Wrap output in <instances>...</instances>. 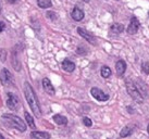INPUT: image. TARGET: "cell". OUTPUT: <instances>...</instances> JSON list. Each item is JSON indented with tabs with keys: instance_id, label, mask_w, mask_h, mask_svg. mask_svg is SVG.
<instances>
[{
	"instance_id": "cell-3",
	"label": "cell",
	"mask_w": 149,
	"mask_h": 139,
	"mask_svg": "<svg viewBox=\"0 0 149 139\" xmlns=\"http://www.w3.org/2000/svg\"><path fill=\"white\" fill-rule=\"evenodd\" d=\"M126 90H127L128 95L132 97L136 102L141 103L144 101V96L141 94V91L138 90V88L136 87L135 83L132 82L131 79H126Z\"/></svg>"
},
{
	"instance_id": "cell-10",
	"label": "cell",
	"mask_w": 149,
	"mask_h": 139,
	"mask_svg": "<svg viewBox=\"0 0 149 139\" xmlns=\"http://www.w3.org/2000/svg\"><path fill=\"white\" fill-rule=\"evenodd\" d=\"M71 17H72V19H73L74 21L79 22V21H82L84 19L85 14H84V11L82 10V9H79V7H74L73 11H72V13H71Z\"/></svg>"
},
{
	"instance_id": "cell-24",
	"label": "cell",
	"mask_w": 149,
	"mask_h": 139,
	"mask_svg": "<svg viewBox=\"0 0 149 139\" xmlns=\"http://www.w3.org/2000/svg\"><path fill=\"white\" fill-rule=\"evenodd\" d=\"M9 2H10V3H14V2H15V1H17V0H8Z\"/></svg>"
},
{
	"instance_id": "cell-23",
	"label": "cell",
	"mask_w": 149,
	"mask_h": 139,
	"mask_svg": "<svg viewBox=\"0 0 149 139\" xmlns=\"http://www.w3.org/2000/svg\"><path fill=\"white\" fill-rule=\"evenodd\" d=\"M4 28H6V25H4L3 22H1V21H0V33H1Z\"/></svg>"
},
{
	"instance_id": "cell-16",
	"label": "cell",
	"mask_w": 149,
	"mask_h": 139,
	"mask_svg": "<svg viewBox=\"0 0 149 139\" xmlns=\"http://www.w3.org/2000/svg\"><path fill=\"white\" fill-rule=\"evenodd\" d=\"M24 116H25V121L29 124V126L32 128V129H36V125H35V122H34V119L32 117V115L29 114V112H24Z\"/></svg>"
},
{
	"instance_id": "cell-2",
	"label": "cell",
	"mask_w": 149,
	"mask_h": 139,
	"mask_svg": "<svg viewBox=\"0 0 149 139\" xmlns=\"http://www.w3.org/2000/svg\"><path fill=\"white\" fill-rule=\"evenodd\" d=\"M1 121L4 125H7L8 127L17 129L21 133H24L26 131V124L24 121H22L21 117H19L14 114H2L1 116Z\"/></svg>"
},
{
	"instance_id": "cell-6",
	"label": "cell",
	"mask_w": 149,
	"mask_h": 139,
	"mask_svg": "<svg viewBox=\"0 0 149 139\" xmlns=\"http://www.w3.org/2000/svg\"><path fill=\"white\" fill-rule=\"evenodd\" d=\"M91 96L96 99V100H98V101H107L108 99H109V95L104 94V91L99 88H97V87H93L91 89Z\"/></svg>"
},
{
	"instance_id": "cell-13",
	"label": "cell",
	"mask_w": 149,
	"mask_h": 139,
	"mask_svg": "<svg viewBox=\"0 0 149 139\" xmlns=\"http://www.w3.org/2000/svg\"><path fill=\"white\" fill-rule=\"evenodd\" d=\"M31 137L32 138H38V139H49L50 134L46 133V131H34L31 133Z\"/></svg>"
},
{
	"instance_id": "cell-8",
	"label": "cell",
	"mask_w": 149,
	"mask_h": 139,
	"mask_svg": "<svg viewBox=\"0 0 149 139\" xmlns=\"http://www.w3.org/2000/svg\"><path fill=\"white\" fill-rule=\"evenodd\" d=\"M77 33L79 34V36H82L84 39H86L88 42H91V45H96V38L91 33H88L87 31H85L84 28L82 27H79L77 28Z\"/></svg>"
},
{
	"instance_id": "cell-20",
	"label": "cell",
	"mask_w": 149,
	"mask_h": 139,
	"mask_svg": "<svg viewBox=\"0 0 149 139\" xmlns=\"http://www.w3.org/2000/svg\"><path fill=\"white\" fill-rule=\"evenodd\" d=\"M132 134V128L130 126H125L122 131H121L120 133V137H122V138H124V137H127V136H130Z\"/></svg>"
},
{
	"instance_id": "cell-5",
	"label": "cell",
	"mask_w": 149,
	"mask_h": 139,
	"mask_svg": "<svg viewBox=\"0 0 149 139\" xmlns=\"http://www.w3.org/2000/svg\"><path fill=\"white\" fill-rule=\"evenodd\" d=\"M0 82L6 87H9L14 84L12 74L9 72L8 69H2L0 71Z\"/></svg>"
},
{
	"instance_id": "cell-21",
	"label": "cell",
	"mask_w": 149,
	"mask_h": 139,
	"mask_svg": "<svg viewBox=\"0 0 149 139\" xmlns=\"http://www.w3.org/2000/svg\"><path fill=\"white\" fill-rule=\"evenodd\" d=\"M141 71H143V73L144 74L149 73V64L147 63V62H144V63L141 64Z\"/></svg>"
},
{
	"instance_id": "cell-4",
	"label": "cell",
	"mask_w": 149,
	"mask_h": 139,
	"mask_svg": "<svg viewBox=\"0 0 149 139\" xmlns=\"http://www.w3.org/2000/svg\"><path fill=\"white\" fill-rule=\"evenodd\" d=\"M7 106L11 111L19 110V108L21 106V102H20V99L17 95L9 92L8 96H7Z\"/></svg>"
},
{
	"instance_id": "cell-14",
	"label": "cell",
	"mask_w": 149,
	"mask_h": 139,
	"mask_svg": "<svg viewBox=\"0 0 149 139\" xmlns=\"http://www.w3.org/2000/svg\"><path fill=\"white\" fill-rule=\"evenodd\" d=\"M54 123L58 124V125H66V124H68V119H66L65 116L60 115V114L54 115Z\"/></svg>"
},
{
	"instance_id": "cell-9",
	"label": "cell",
	"mask_w": 149,
	"mask_h": 139,
	"mask_svg": "<svg viewBox=\"0 0 149 139\" xmlns=\"http://www.w3.org/2000/svg\"><path fill=\"white\" fill-rule=\"evenodd\" d=\"M42 87H44V90H45L48 95H50V96H54V95L56 94L54 87L52 86V84H51V82L49 81V78L45 77L42 79Z\"/></svg>"
},
{
	"instance_id": "cell-12",
	"label": "cell",
	"mask_w": 149,
	"mask_h": 139,
	"mask_svg": "<svg viewBox=\"0 0 149 139\" xmlns=\"http://www.w3.org/2000/svg\"><path fill=\"white\" fill-rule=\"evenodd\" d=\"M62 69L64 70L65 72L71 73V72H73L75 70V63L70 61L69 59H65V60H63V62H62Z\"/></svg>"
},
{
	"instance_id": "cell-26",
	"label": "cell",
	"mask_w": 149,
	"mask_h": 139,
	"mask_svg": "<svg viewBox=\"0 0 149 139\" xmlns=\"http://www.w3.org/2000/svg\"><path fill=\"white\" fill-rule=\"evenodd\" d=\"M147 131H148V134H149V125H148V127H147Z\"/></svg>"
},
{
	"instance_id": "cell-11",
	"label": "cell",
	"mask_w": 149,
	"mask_h": 139,
	"mask_svg": "<svg viewBox=\"0 0 149 139\" xmlns=\"http://www.w3.org/2000/svg\"><path fill=\"white\" fill-rule=\"evenodd\" d=\"M116 75L119 77H121L125 73V71H126V63H125L124 60H119V61L116 62Z\"/></svg>"
},
{
	"instance_id": "cell-15",
	"label": "cell",
	"mask_w": 149,
	"mask_h": 139,
	"mask_svg": "<svg viewBox=\"0 0 149 139\" xmlns=\"http://www.w3.org/2000/svg\"><path fill=\"white\" fill-rule=\"evenodd\" d=\"M110 31H111V33H113V34H120L124 31V26L122 24H120V23H114V24L111 25Z\"/></svg>"
},
{
	"instance_id": "cell-7",
	"label": "cell",
	"mask_w": 149,
	"mask_h": 139,
	"mask_svg": "<svg viewBox=\"0 0 149 139\" xmlns=\"http://www.w3.org/2000/svg\"><path fill=\"white\" fill-rule=\"evenodd\" d=\"M139 21L137 20L136 17H132L131 19V22H130V25L127 27V34L130 35H135V34L138 32L139 29Z\"/></svg>"
},
{
	"instance_id": "cell-22",
	"label": "cell",
	"mask_w": 149,
	"mask_h": 139,
	"mask_svg": "<svg viewBox=\"0 0 149 139\" xmlns=\"http://www.w3.org/2000/svg\"><path fill=\"white\" fill-rule=\"evenodd\" d=\"M83 123H84V125L87 127H91V125H93V122H91V120L89 119V117H84Z\"/></svg>"
},
{
	"instance_id": "cell-17",
	"label": "cell",
	"mask_w": 149,
	"mask_h": 139,
	"mask_svg": "<svg viewBox=\"0 0 149 139\" xmlns=\"http://www.w3.org/2000/svg\"><path fill=\"white\" fill-rule=\"evenodd\" d=\"M135 85H136V87L138 88V90L141 91V94L144 96V98H145L146 96H147V91H146V87H145V83L143 82V81H141V79H138V81H136L135 82Z\"/></svg>"
},
{
	"instance_id": "cell-25",
	"label": "cell",
	"mask_w": 149,
	"mask_h": 139,
	"mask_svg": "<svg viewBox=\"0 0 149 139\" xmlns=\"http://www.w3.org/2000/svg\"><path fill=\"white\" fill-rule=\"evenodd\" d=\"M0 139H4V137H3V135H2V134H0Z\"/></svg>"
},
{
	"instance_id": "cell-1",
	"label": "cell",
	"mask_w": 149,
	"mask_h": 139,
	"mask_svg": "<svg viewBox=\"0 0 149 139\" xmlns=\"http://www.w3.org/2000/svg\"><path fill=\"white\" fill-rule=\"evenodd\" d=\"M24 96L26 101L29 103V108L32 112L34 113V115L36 117H40L42 116V109H40V104L37 99V96L34 91L32 85L29 82L24 83Z\"/></svg>"
},
{
	"instance_id": "cell-18",
	"label": "cell",
	"mask_w": 149,
	"mask_h": 139,
	"mask_svg": "<svg viewBox=\"0 0 149 139\" xmlns=\"http://www.w3.org/2000/svg\"><path fill=\"white\" fill-rule=\"evenodd\" d=\"M100 74H101V76H102L104 78H109L112 74L111 69L107 65H104L102 67H101V70H100Z\"/></svg>"
},
{
	"instance_id": "cell-19",
	"label": "cell",
	"mask_w": 149,
	"mask_h": 139,
	"mask_svg": "<svg viewBox=\"0 0 149 139\" xmlns=\"http://www.w3.org/2000/svg\"><path fill=\"white\" fill-rule=\"evenodd\" d=\"M37 4L39 8H42V9L50 8L52 6L51 0H37Z\"/></svg>"
},
{
	"instance_id": "cell-27",
	"label": "cell",
	"mask_w": 149,
	"mask_h": 139,
	"mask_svg": "<svg viewBox=\"0 0 149 139\" xmlns=\"http://www.w3.org/2000/svg\"><path fill=\"white\" fill-rule=\"evenodd\" d=\"M84 1H85V2H89V0H84Z\"/></svg>"
}]
</instances>
